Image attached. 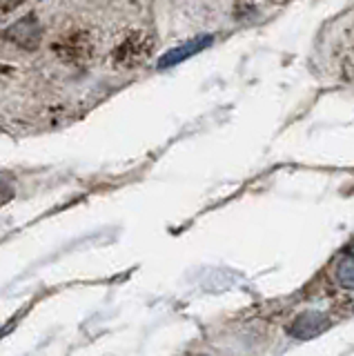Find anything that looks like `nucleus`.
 Masks as SVG:
<instances>
[{
  "label": "nucleus",
  "mask_w": 354,
  "mask_h": 356,
  "mask_svg": "<svg viewBox=\"0 0 354 356\" xmlns=\"http://www.w3.org/2000/svg\"><path fill=\"white\" fill-rule=\"evenodd\" d=\"M314 60L332 81L354 83V7L341 14L319 36Z\"/></svg>",
  "instance_id": "nucleus-1"
},
{
  "label": "nucleus",
  "mask_w": 354,
  "mask_h": 356,
  "mask_svg": "<svg viewBox=\"0 0 354 356\" xmlns=\"http://www.w3.org/2000/svg\"><path fill=\"white\" fill-rule=\"evenodd\" d=\"M212 40H214V36H198V38L187 40V42L181 44V47H174L165 56H161L156 67H159V70H170V67L179 65V63H183L187 58H192L194 54H198V51H203L205 47H209Z\"/></svg>",
  "instance_id": "nucleus-2"
},
{
  "label": "nucleus",
  "mask_w": 354,
  "mask_h": 356,
  "mask_svg": "<svg viewBox=\"0 0 354 356\" xmlns=\"http://www.w3.org/2000/svg\"><path fill=\"white\" fill-rule=\"evenodd\" d=\"M7 36L12 42H16L18 47L34 49L40 42V25L36 22V18H23L7 31Z\"/></svg>",
  "instance_id": "nucleus-3"
},
{
  "label": "nucleus",
  "mask_w": 354,
  "mask_h": 356,
  "mask_svg": "<svg viewBox=\"0 0 354 356\" xmlns=\"http://www.w3.org/2000/svg\"><path fill=\"white\" fill-rule=\"evenodd\" d=\"M325 327H328V318L325 316L316 314V312H307V314L298 316L292 323L290 334L296 339H301V341H307V339L316 337V334H321Z\"/></svg>",
  "instance_id": "nucleus-4"
},
{
  "label": "nucleus",
  "mask_w": 354,
  "mask_h": 356,
  "mask_svg": "<svg viewBox=\"0 0 354 356\" xmlns=\"http://www.w3.org/2000/svg\"><path fill=\"white\" fill-rule=\"evenodd\" d=\"M335 278L343 289H352L354 292V254L341 256L335 265Z\"/></svg>",
  "instance_id": "nucleus-5"
},
{
  "label": "nucleus",
  "mask_w": 354,
  "mask_h": 356,
  "mask_svg": "<svg viewBox=\"0 0 354 356\" xmlns=\"http://www.w3.org/2000/svg\"><path fill=\"white\" fill-rule=\"evenodd\" d=\"M0 3H5V5H18L20 0H0Z\"/></svg>",
  "instance_id": "nucleus-6"
},
{
  "label": "nucleus",
  "mask_w": 354,
  "mask_h": 356,
  "mask_svg": "<svg viewBox=\"0 0 354 356\" xmlns=\"http://www.w3.org/2000/svg\"><path fill=\"white\" fill-rule=\"evenodd\" d=\"M5 192V185H3V181H0V194H3Z\"/></svg>",
  "instance_id": "nucleus-7"
},
{
  "label": "nucleus",
  "mask_w": 354,
  "mask_h": 356,
  "mask_svg": "<svg viewBox=\"0 0 354 356\" xmlns=\"http://www.w3.org/2000/svg\"><path fill=\"white\" fill-rule=\"evenodd\" d=\"M350 254H354V245H352V250H350Z\"/></svg>",
  "instance_id": "nucleus-8"
}]
</instances>
